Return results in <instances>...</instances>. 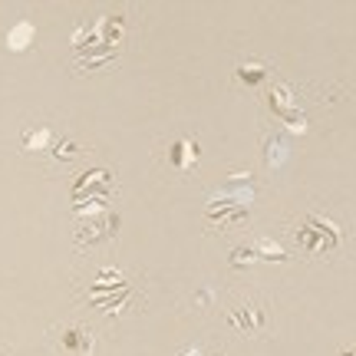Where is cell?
Instances as JSON below:
<instances>
[{
  "mask_svg": "<svg viewBox=\"0 0 356 356\" xmlns=\"http://www.w3.org/2000/svg\"><path fill=\"white\" fill-rule=\"evenodd\" d=\"M231 323H234V327H241V330L261 333L264 330V310H257L254 304L234 307V310H231Z\"/></svg>",
  "mask_w": 356,
  "mask_h": 356,
  "instance_id": "cell-1",
  "label": "cell"
},
{
  "mask_svg": "<svg viewBox=\"0 0 356 356\" xmlns=\"http://www.w3.org/2000/svg\"><path fill=\"white\" fill-rule=\"evenodd\" d=\"M172 165L175 168H188V165H195L198 162V142H188V139H181V142H175L172 145Z\"/></svg>",
  "mask_w": 356,
  "mask_h": 356,
  "instance_id": "cell-2",
  "label": "cell"
},
{
  "mask_svg": "<svg viewBox=\"0 0 356 356\" xmlns=\"http://www.w3.org/2000/svg\"><path fill=\"white\" fill-rule=\"evenodd\" d=\"M33 37V26L30 24H20L17 30H10V37H7V43H10V50H26V40Z\"/></svg>",
  "mask_w": 356,
  "mask_h": 356,
  "instance_id": "cell-3",
  "label": "cell"
},
{
  "mask_svg": "<svg viewBox=\"0 0 356 356\" xmlns=\"http://www.w3.org/2000/svg\"><path fill=\"white\" fill-rule=\"evenodd\" d=\"M63 343L73 346V350H76V346H79V350H92V340H89L83 330H66V340H63Z\"/></svg>",
  "mask_w": 356,
  "mask_h": 356,
  "instance_id": "cell-4",
  "label": "cell"
},
{
  "mask_svg": "<svg viewBox=\"0 0 356 356\" xmlns=\"http://www.w3.org/2000/svg\"><path fill=\"white\" fill-rule=\"evenodd\" d=\"M238 79H241V83H257V79H264V70H248V66H238Z\"/></svg>",
  "mask_w": 356,
  "mask_h": 356,
  "instance_id": "cell-5",
  "label": "cell"
},
{
  "mask_svg": "<svg viewBox=\"0 0 356 356\" xmlns=\"http://www.w3.org/2000/svg\"><path fill=\"white\" fill-rule=\"evenodd\" d=\"M343 356H356V353H343Z\"/></svg>",
  "mask_w": 356,
  "mask_h": 356,
  "instance_id": "cell-6",
  "label": "cell"
}]
</instances>
